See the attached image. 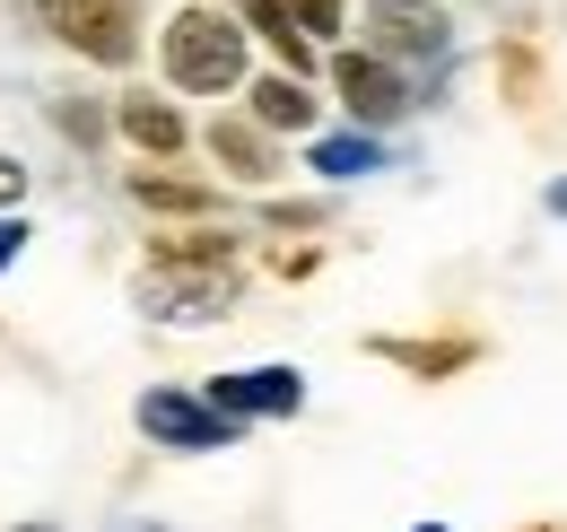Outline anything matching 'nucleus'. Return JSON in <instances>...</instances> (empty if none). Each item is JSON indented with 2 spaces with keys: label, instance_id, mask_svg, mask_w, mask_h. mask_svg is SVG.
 <instances>
[{
  "label": "nucleus",
  "instance_id": "7ed1b4c3",
  "mask_svg": "<svg viewBox=\"0 0 567 532\" xmlns=\"http://www.w3.org/2000/svg\"><path fill=\"white\" fill-rule=\"evenodd\" d=\"M35 18H44L71 53H87V62H105V70H123L141 53V27H132L123 0H35Z\"/></svg>",
  "mask_w": 567,
  "mask_h": 532
},
{
  "label": "nucleus",
  "instance_id": "f8f14e48",
  "mask_svg": "<svg viewBox=\"0 0 567 532\" xmlns=\"http://www.w3.org/2000/svg\"><path fill=\"white\" fill-rule=\"evenodd\" d=\"M123 132H132V149H148V157H175V149H184V114L157 105V96H132V105H123Z\"/></svg>",
  "mask_w": 567,
  "mask_h": 532
},
{
  "label": "nucleus",
  "instance_id": "20e7f679",
  "mask_svg": "<svg viewBox=\"0 0 567 532\" xmlns=\"http://www.w3.org/2000/svg\"><path fill=\"white\" fill-rule=\"evenodd\" d=\"M227 306H236V270H184V263L141 270V315H157V324H218Z\"/></svg>",
  "mask_w": 567,
  "mask_h": 532
},
{
  "label": "nucleus",
  "instance_id": "412c9836",
  "mask_svg": "<svg viewBox=\"0 0 567 532\" xmlns=\"http://www.w3.org/2000/svg\"><path fill=\"white\" fill-rule=\"evenodd\" d=\"M27 532H53V524H27Z\"/></svg>",
  "mask_w": 567,
  "mask_h": 532
},
{
  "label": "nucleus",
  "instance_id": "423d86ee",
  "mask_svg": "<svg viewBox=\"0 0 567 532\" xmlns=\"http://www.w3.org/2000/svg\"><path fill=\"white\" fill-rule=\"evenodd\" d=\"M210 410H227L236 428H245V419H297V410H306V376H297V367H236V376H210Z\"/></svg>",
  "mask_w": 567,
  "mask_h": 532
},
{
  "label": "nucleus",
  "instance_id": "a211bd4d",
  "mask_svg": "<svg viewBox=\"0 0 567 532\" xmlns=\"http://www.w3.org/2000/svg\"><path fill=\"white\" fill-rule=\"evenodd\" d=\"M550 209H559V218H567V175H559V184H550Z\"/></svg>",
  "mask_w": 567,
  "mask_h": 532
},
{
  "label": "nucleus",
  "instance_id": "ddd939ff",
  "mask_svg": "<svg viewBox=\"0 0 567 532\" xmlns=\"http://www.w3.org/2000/svg\"><path fill=\"white\" fill-rule=\"evenodd\" d=\"M375 358H393V367H411V376H454V367L472 358V340H375Z\"/></svg>",
  "mask_w": 567,
  "mask_h": 532
},
{
  "label": "nucleus",
  "instance_id": "39448f33",
  "mask_svg": "<svg viewBox=\"0 0 567 532\" xmlns=\"http://www.w3.org/2000/svg\"><path fill=\"white\" fill-rule=\"evenodd\" d=\"M454 44V27H445V9L436 0H367V53L375 62H436Z\"/></svg>",
  "mask_w": 567,
  "mask_h": 532
},
{
  "label": "nucleus",
  "instance_id": "6e6552de",
  "mask_svg": "<svg viewBox=\"0 0 567 532\" xmlns=\"http://www.w3.org/2000/svg\"><path fill=\"white\" fill-rule=\"evenodd\" d=\"M210 157L236 175V184H271V175H280L271 132H262V123H236V114H218V123H210Z\"/></svg>",
  "mask_w": 567,
  "mask_h": 532
},
{
  "label": "nucleus",
  "instance_id": "9b49d317",
  "mask_svg": "<svg viewBox=\"0 0 567 532\" xmlns=\"http://www.w3.org/2000/svg\"><path fill=\"white\" fill-rule=\"evenodd\" d=\"M236 9H245V27H262V35H271V53L288 62V79H297V70H315V44H306V27L288 18V0H236Z\"/></svg>",
  "mask_w": 567,
  "mask_h": 532
},
{
  "label": "nucleus",
  "instance_id": "f03ea898",
  "mask_svg": "<svg viewBox=\"0 0 567 532\" xmlns=\"http://www.w3.org/2000/svg\"><path fill=\"white\" fill-rule=\"evenodd\" d=\"M132 419H141L148 446H166V454H218V446H236V437H245L227 410H210V393H175V385L141 393Z\"/></svg>",
  "mask_w": 567,
  "mask_h": 532
},
{
  "label": "nucleus",
  "instance_id": "1a4fd4ad",
  "mask_svg": "<svg viewBox=\"0 0 567 532\" xmlns=\"http://www.w3.org/2000/svg\"><path fill=\"white\" fill-rule=\"evenodd\" d=\"M306 166H315L323 184H358V175L384 166V140H375V132H323L315 149H306Z\"/></svg>",
  "mask_w": 567,
  "mask_h": 532
},
{
  "label": "nucleus",
  "instance_id": "0eeeda50",
  "mask_svg": "<svg viewBox=\"0 0 567 532\" xmlns=\"http://www.w3.org/2000/svg\"><path fill=\"white\" fill-rule=\"evenodd\" d=\"M332 88H341V105H350L367 132H375V123H402V114H411V88H402V70H393V62H375V53H341V62H332Z\"/></svg>",
  "mask_w": 567,
  "mask_h": 532
},
{
  "label": "nucleus",
  "instance_id": "dca6fc26",
  "mask_svg": "<svg viewBox=\"0 0 567 532\" xmlns=\"http://www.w3.org/2000/svg\"><path fill=\"white\" fill-rule=\"evenodd\" d=\"M18 254H27V218H9V209H0V270L18 263Z\"/></svg>",
  "mask_w": 567,
  "mask_h": 532
},
{
  "label": "nucleus",
  "instance_id": "6ab92c4d",
  "mask_svg": "<svg viewBox=\"0 0 567 532\" xmlns=\"http://www.w3.org/2000/svg\"><path fill=\"white\" fill-rule=\"evenodd\" d=\"M114 532H148V524H114Z\"/></svg>",
  "mask_w": 567,
  "mask_h": 532
},
{
  "label": "nucleus",
  "instance_id": "4468645a",
  "mask_svg": "<svg viewBox=\"0 0 567 532\" xmlns=\"http://www.w3.org/2000/svg\"><path fill=\"white\" fill-rule=\"evenodd\" d=\"M132 201H148V209H175V218H202V209H210V193H202V184H175V175H132Z\"/></svg>",
  "mask_w": 567,
  "mask_h": 532
},
{
  "label": "nucleus",
  "instance_id": "aec40b11",
  "mask_svg": "<svg viewBox=\"0 0 567 532\" xmlns=\"http://www.w3.org/2000/svg\"><path fill=\"white\" fill-rule=\"evenodd\" d=\"M420 532H454V524H420Z\"/></svg>",
  "mask_w": 567,
  "mask_h": 532
},
{
  "label": "nucleus",
  "instance_id": "f257e3e1",
  "mask_svg": "<svg viewBox=\"0 0 567 532\" xmlns=\"http://www.w3.org/2000/svg\"><path fill=\"white\" fill-rule=\"evenodd\" d=\"M157 62L184 96H227L245 79V27L218 18V9H175L166 35H157Z\"/></svg>",
  "mask_w": 567,
  "mask_h": 532
},
{
  "label": "nucleus",
  "instance_id": "9d476101",
  "mask_svg": "<svg viewBox=\"0 0 567 532\" xmlns=\"http://www.w3.org/2000/svg\"><path fill=\"white\" fill-rule=\"evenodd\" d=\"M254 123H262V132H315V96H306V79H262V88H254Z\"/></svg>",
  "mask_w": 567,
  "mask_h": 532
},
{
  "label": "nucleus",
  "instance_id": "f3484780",
  "mask_svg": "<svg viewBox=\"0 0 567 532\" xmlns=\"http://www.w3.org/2000/svg\"><path fill=\"white\" fill-rule=\"evenodd\" d=\"M18 193H27V166H18V157H0V209H9Z\"/></svg>",
  "mask_w": 567,
  "mask_h": 532
},
{
  "label": "nucleus",
  "instance_id": "2eb2a0df",
  "mask_svg": "<svg viewBox=\"0 0 567 532\" xmlns=\"http://www.w3.org/2000/svg\"><path fill=\"white\" fill-rule=\"evenodd\" d=\"M288 18L306 27V44H323V35L341 27V0H288Z\"/></svg>",
  "mask_w": 567,
  "mask_h": 532
}]
</instances>
